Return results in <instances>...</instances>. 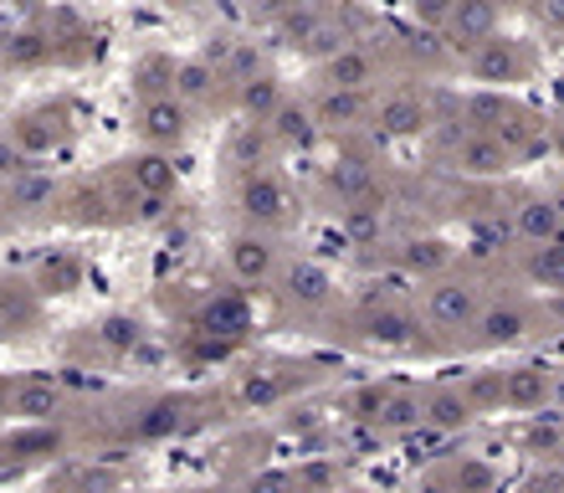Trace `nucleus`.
<instances>
[{"label": "nucleus", "instance_id": "nucleus-22", "mask_svg": "<svg viewBox=\"0 0 564 493\" xmlns=\"http://www.w3.org/2000/svg\"><path fill=\"white\" fill-rule=\"evenodd\" d=\"M149 340V329L139 314H104L98 324L83 329V344H88V360L93 365H104V360H129L139 355Z\"/></svg>", "mask_w": 564, "mask_h": 493}, {"label": "nucleus", "instance_id": "nucleus-33", "mask_svg": "<svg viewBox=\"0 0 564 493\" xmlns=\"http://www.w3.org/2000/svg\"><path fill=\"white\" fill-rule=\"evenodd\" d=\"M452 11H457V0H411V15H416L426 31H442L446 21H452Z\"/></svg>", "mask_w": 564, "mask_h": 493}, {"label": "nucleus", "instance_id": "nucleus-3", "mask_svg": "<svg viewBox=\"0 0 564 493\" xmlns=\"http://www.w3.org/2000/svg\"><path fill=\"white\" fill-rule=\"evenodd\" d=\"M492 288L482 283V272H462V262L442 278H426L416 283V314L426 319L431 340H436V355H467L473 350V324L482 314V303H488Z\"/></svg>", "mask_w": 564, "mask_h": 493}, {"label": "nucleus", "instance_id": "nucleus-14", "mask_svg": "<svg viewBox=\"0 0 564 493\" xmlns=\"http://www.w3.org/2000/svg\"><path fill=\"white\" fill-rule=\"evenodd\" d=\"M57 201H62V180L46 175V170H21V175L0 180V211H6V226H42L57 222Z\"/></svg>", "mask_w": 564, "mask_h": 493}, {"label": "nucleus", "instance_id": "nucleus-38", "mask_svg": "<svg viewBox=\"0 0 564 493\" xmlns=\"http://www.w3.org/2000/svg\"><path fill=\"white\" fill-rule=\"evenodd\" d=\"M0 226H6V211H0Z\"/></svg>", "mask_w": 564, "mask_h": 493}, {"label": "nucleus", "instance_id": "nucleus-32", "mask_svg": "<svg viewBox=\"0 0 564 493\" xmlns=\"http://www.w3.org/2000/svg\"><path fill=\"white\" fill-rule=\"evenodd\" d=\"M175 77H180V57H139L134 67V98H160V93H175Z\"/></svg>", "mask_w": 564, "mask_h": 493}, {"label": "nucleus", "instance_id": "nucleus-8", "mask_svg": "<svg viewBox=\"0 0 564 493\" xmlns=\"http://www.w3.org/2000/svg\"><path fill=\"white\" fill-rule=\"evenodd\" d=\"M462 114H467L473 124H482V129H492V135L513 150V160H519V164L539 160V154L550 150V124L539 119L534 108H523L519 98H503L498 88L467 98V108H462Z\"/></svg>", "mask_w": 564, "mask_h": 493}, {"label": "nucleus", "instance_id": "nucleus-35", "mask_svg": "<svg viewBox=\"0 0 564 493\" xmlns=\"http://www.w3.org/2000/svg\"><path fill=\"white\" fill-rule=\"evenodd\" d=\"M297 6H308V0H262V15H272V21H282L288 11H297Z\"/></svg>", "mask_w": 564, "mask_h": 493}, {"label": "nucleus", "instance_id": "nucleus-21", "mask_svg": "<svg viewBox=\"0 0 564 493\" xmlns=\"http://www.w3.org/2000/svg\"><path fill=\"white\" fill-rule=\"evenodd\" d=\"M560 401V375L550 365H503V411H550Z\"/></svg>", "mask_w": 564, "mask_h": 493}, {"label": "nucleus", "instance_id": "nucleus-37", "mask_svg": "<svg viewBox=\"0 0 564 493\" xmlns=\"http://www.w3.org/2000/svg\"><path fill=\"white\" fill-rule=\"evenodd\" d=\"M164 6H195V0H164Z\"/></svg>", "mask_w": 564, "mask_h": 493}, {"label": "nucleus", "instance_id": "nucleus-26", "mask_svg": "<svg viewBox=\"0 0 564 493\" xmlns=\"http://www.w3.org/2000/svg\"><path fill=\"white\" fill-rule=\"evenodd\" d=\"M308 104H313V114H318V129H324V135H349V129H370L375 93H359V88H318Z\"/></svg>", "mask_w": 564, "mask_h": 493}, {"label": "nucleus", "instance_id": "nucleus-18", "mask_svg": "<svg viewBox=\"0 0 564 493\" xmlns=\"http://www.w3.org/2000/svg\"><path fill=\"white\" fill-rule=\"evenodd\" d=\"M73 390L52 371H15L11 375V421H67Z\"/></svg>", "mask_w": 564, "mask_h": 493}, {"label": "nucleus", "instance_id": "nucleus-4", "mask_svg": "<svg viewBox=\"0 0 564 493\" xmlns=\"http://www.w3.org/2000/svg\"><path fill=\"white\" fill-rule=\"evenodd\" d=\"M554 324H560V309H550L534 288H492L473 324V350H488V355L529 350L544 334H554Z\"/></svg>", "mask_w": 564, "mask_h": 493}, {"label": "nucleus", "instance_id": "nucleus-7", "mask_svg": "<svg viewBox=\"0 0 564 493\" xmlns=\"http://www.w3.org/2000/svg\"><path fill=\"white\" fill-rule=\"evenodd\" d=\"M344 411L375 432H426V381H370L344 396Z\"/></svg>", "mask_w": 564, "mask_h": 493}, {"label": "nucleus", "instance_id": "nucleus-6", "mask_svg": "<svg viewBox=\"0 0 564 493\" xmlns=\"http://www.w3.org/2000/svg\"><path fill=\"white\" fill-rule=\"evenodd\" d=\"M231 211H237V226L272 232V237H288V232L303 222V201H297L293 180L282 175L278 164L231 175Z\"/></svg>", "mask_w": 564, "mask_h": 493}, {"label": "nucleus", "instance_id": "nucleus-12", "mask_svg": "<svg viewBox=\"0 0 564 493\" xmlns=\"http://www.w3.org/2000/svg\"><path fill=\"white\" fill-rule=\"evenodd\" d=\"M328 375L334 371L318 365V360H268V365H257V371H247L237 381V401L252 406V411H268V406H282L303 396V390L324 386Z\"/></svg>", "mask_w": 564, "mask_h": 493}, {"label": "nucleus", "instance_id": "nucleus-30", "mask_svg": "<svg viewBox=\"0 0 564 493\" xmlns=\"http://www.w3.org/2000/svg\"><path fill=\"white\" fill-rule=\"evenodd\" d=\"M57 62V46L46 31H15V36H0V67L11 73H36V67H52Z\"/></svg>", "mask_w": 564, "mask_h": 493}, {"label": "nucleus", "instance_id": "nucleus-16", "mask_svg": "<svg viewBox=\"0 0 564 493\" xmlns=\"http://www.w3.org/2000/svg\"><path fill=\"white\" fill-rule=\"evenodd\" d=\"M386 247V268L411 278V283H426V278H442L462 262V247L457 242L436 237V232H411V237H395V242H380Z\"/></svg>", "mask_w": 564, "mask_h": 493}, {"label": "nucleus", "instance_id": "nucleus-2", "mask_svg": "<svg viewBox=\"0 0 564 493\" xmlns=\"http://www.w3.org/2000/svg\"><path fill=\"white\" fill-rule=\"evenodd\" d=\"M339 324L349 329L344 340L370 350V355H395V360H431L436 340H431L426 319L416 314V299H359L344 303Z\"/></svg>", "mask_w": 564, "mask_h": 493}, {"label": "nucleus", "instance_id": "nucleus-11", "mask_svg": "<svg viewBox=\"0 0 564 493\" xmlns=\"http://www.w3.org/2000/svg\"><path fill=\"white\" fill-rule=\"evenodd\" d=\"M77 135V104L73 98H36L6 124V139H11L15 150L26 154V160H46V154L67 150Z\"/></svg>", "mask_w": 564, "mask_h": 493}, {"label": "nucleus", "instance_id": "nucleus-19", "mask_svg": "<svg viewBox=\"0 0 564 493\" xmlns=\"http://www.w3.org/2000/svg\"><path fill=\"white\" fill-rule=\"evenodd\" d=\"M411 493H498V468L473 452H452L421 468Z\"/></svg>", "mask_w": 564, "mask_h": 493}, {"label": "nucleus", "instance_id": "nucleus-1", "mask_svg": "<svg viewBox=\"0 0 564 493\" xmlns=\"http://www.w3.org/2000/svg\"><path fill=\"white\" fill-rule=\"evenodd\" d=\"M210 406L221 401L206 390H119L73 421V448L104 452V458L160 448V442H175V437L206 427L216 417Z\"/></svg>", "mask_w": 564, "mask_h": 493}, {"label": "nucleus", "instance_id": "nucleus-28", "mask_svg": "<svg viewBox=\"0 0 564 493\" xmlns=\"http://www.w3.org/2000/svg\"><path fill=\"white\" fill-rule=\"evenodd\" d=\"M288 98H293V93H288V83H282L272 67L241 77L237 88H231V108H237V119H252V124H268Z\"/></svg>", "mask_w": 564, "mask_h": 493}, {"label": "nucleus", "instance_id": "nucleus-10", "mask_svg": "<svg viewBox=\"0 0 564 493\" xmlns=\"http://www.w3.org/2000/svg\"><path fill=\"white\" fill-rule=\"evenodd\" d=\"M67 452H73L67 421H11V432H0V483L62 463Z\"/></svg>", "mask_w": 564, "mask_h": 493}, {"label": "nucleus", "instance_id": "nucleus-23", "mask_svg": "<svg viewBox=\"0 0 564 493\" xmlns=\"http://www.w3.org/2000/svg\"><path fill=\"white\" fill-rule=\"evenodd\" d=\"M503 6L508 0H457L452 21L442 26L446 46H452L457 57H467L477 42H488L492 31H503Z\"/></svg>", "mask_w": 564, "mask_h": 493}, {"label": "nucleus", "instance_id": "nucleus-20", "mask_svg": "<svg viewBox=\"0 0 564 493\" xmlns=\"http://www.w3.org/2000/svg\"><path fill=\"white\" fill-rule=\"evenodd\" d=\"M231 88H237V83H231L210 57L180 62L175 93L195 108V119H216V114H226V108H231Z\"/></svg>", "mask_w": 564, "mask_h": 493}, {"label": "nucleus", "instance_id": "nucleus-34", "mask_svg": "<svg viewBox=\"0 0 564 493\" xmlns=\"http://www.w3.org/2000/svg\"><path fill=\"white\" fill-rule=\"evenodd\" d=\"M31 164H36V160H26V154H21V150H15V144H11V139L0 135V180L21 175V170H31Z\"/></svg>", "mask_w": 564, "mask_h": 493}, {"label": "nucleus", "instance_id": "nucleus-13", "mask_svg": "<svg viewBox=\"0 0 564 493\" xmlns=\"http://www.w3.org/2000/svg\"><path fill=\"white\" fill-rule=\"evenodd\" d=\"M221 262L231 272V283L247 288V293H268L272 278L288 262V247L272 232H252V226H237L231 237L221 242Z\"/></svg>", "mask_w": 564, "mask_h": 493}, {"label": "nucleus", "instance_id": "nucleus-24", "mask_svg": "<svg viewBox=\"0 0 564 493\" xmlns=\"http://www.w3.org/2000/svg\"><path fill=\"white\" fill-rule=\"evenodd\" d=\"M380 57H375L365 42H349L339 46L334 57L318 62V88H359V93H375L380 88Z\"/></svg>", "mask_w": 564, "mask_h": 493}, {"label": "nucleus", "instance_id": "nucleus-29", "mask_svg": "<svg viewBox=\"0 0 564 493\" xmlns=\"http://www.w3.org/2000/svg\"><path fill=\"white\" fill-rule=\"evenodd\" d=\"M268 135H272V144H278V154H297V150H313L324 129H318V114H313L308 98L293 93V98L268 119Z\"/></svg>", "mask_w": 564, "mask_h": 493}, {"label": "nucleus", "instance_id": "nucleus-5", "mask_svg": "<svg viewBox=\"0 0 564 493\" xmlns=\"http://www.w3.org/2000/svg\"><path fill=\"white\" fill-rule=\"evenodd\" d=\"M268 299H272V314L288 319V324H303V329L339 324V314H344L339 283L318 262H308V257H288L282 262V272L268 288Z\"/></svg>", "mask_w": 564, "mask_h": 493}, {"label": "nucleus", "instance_id": "nucleus-31", "mask_svg": "<svg viewBox=\"0 0 564 493\" xmlns=\"http://www.w3.org/2000/svg\"><path fill=\"white\" fill-rule=\"evenodd\" d=\"M83 257L77 253H46L42 262H36V272H31V288L42 293V299H57V293H73V288H83Z\"/></svg>", "mask_w": 564, "mask_h": 493}, {"label": "nucleus", "instance_id": "nucleus-9", "mask_svg": "<svg viewBox=\"0 0 564 493\" xmlns=\"http://www.w3.org/2000/svg\"><path fill=\"white\" fill-rule=\"evenodd\" d=\"M539 46L529 36H513V31H492L488 42H477L467 57H462V73L482 83V88H523L539 77Z\"/></svg>", "mask_w": 564, "mask_h": 493}, {"label": "nucleus", "instance_id": "nucleus-27", "mask_svg": "<svg viewBox=\"0 0 564 493\" xmlns=\"http://www.w3.org/2000/svg\"><path fill=\"white\" fill-rule=\"evenodd\" d=\"M278 160V144H272L268 124H252L241 119L226 129V144H221V164L231 170V175H241V170H262V164Z\"/></svg>", "mask_w": 564, "mask_h": 493}, {"label": "nucleus", "instance_id": "nucleus-17", "mask_svg": "<svg viewBox=\"0 0 564 493\" xmlns=\"http://www.w3.org/2000/svg\"><path fill=\"white\" fill-rule=\"evenodd\" d=\"M431 98L421 88H375V104H370V129L380 139H421L431 135Z\"/></svg>", "mask_w": 564, "mask_h": 493}, {"label": "nucleus", "instance_id": "nucleus-15", "mask_svg": "<svg viewBox=\"0 0 564 493\" xmlns=\"http://www.w3.org/2000/svg\"><path fill=\"white\" fill-rule=\"evenodd\" d=\"M134 135L144 150H180L195 135V108L180 93H160V98H134Z\"/></svg>", "mask_w": 564, "mask_h": 493}, {"label": "nucleus", "instance_id": "nucleus-39", "mask_svg": "<svg viewBox=\"0 0 564 493\" xmlns=\"http://www.w3.org/2000/svg\"><path fill=\"white\" fill-rule=\"evenodd\" d=\"M355 493H359V489H355Z\"/></svg>", "mask_w": 564, "mask_h": 493}, {"label": "nucleus", "instance_id": "nucleus-25", "mask_svg": "<svg viewBox=\"0 0 564 493\" xmlns=\"http://www.w3.org/2000/svg\"><path fill=\"white\" fill-rule=\"evenodd\" d=\"M129 489H134V468L119 463V458L93 452L88 463H73L46 493H129Z\"/></svg>", "mask_w": 564, "mask_h": 493}, {"label": "nucleus", "instance_id": "nucleus-36", "mask_svg": "<svg viewBox=\"0 0 564 493\" xmlns=\"http://www.w3.org/2000/svg\"><path fill=\"white\" fill-rule=\"evenodd\" d=\"M11 421V375H0V427Z\"/></svg>", "mask_w": 564, "mask_h": 493}]
</instances>
